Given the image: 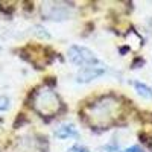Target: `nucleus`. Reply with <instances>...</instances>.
<instances>
[{
  "label": "nucleus",
  "instance_id": "nucleus-1",
  "mask_svg": "<svg viewBox=\"0 0 152 152\" xmlns=\"http://www.w3.org/2000/svg\"><path fill=\"white\" fill-rule=\"evenodd\" d=\"M119 102L114 97H102L100 100L94 102L90 108H88V117H90L91 123L104 126L108 125L117 114Z\"/></svg>",
  "mask_w": 152,
  "mask_h": 152
},
{
  "label": "nucleus",
  "instance_id": "nucleus-2",
  "mask_svg": "<svg viewBox=\"0 0 152 152\" xmlns=\"http://www.w3.org/2000/svg\"><path fill=\"white\" fill-rule=\"evenodd\" d=\"M34 108L43 116H53L61 110V100L53 90L43 88L34 96Z\"/></svg>",
  "mask_w": 152,
  "mask_h": 152
},
{
  "label": "nucleus",
  "instance_id": "nucleus-3",
  "mask_svg": "<svg viewBox=\"0 0 152 152\" xmlns=\"http://www.w3.org/2000/svg\"><path fill=\"white\" fill-rule=\"evenodd\" d=\"M41 14L47 20L62 21V20H69L75 14V8L64 2H46L41 6Z\"/></svg>",
  "mask_w": 152,
  "mask_h": 152
},
{
  "label": "nucleus",
  "instance_id": "nucleus-4",
  "mask_svg": "<svg viewBox=\"0 0 152 152\" xmlns=\"http://www.w3.org/2000/svg\"><path fill=\"white\" fill-rule=\"evenodd\" d=\"M67 56L70 59L72 64L78 66V67H96L99 64V59L97 56L91 52L90 49H87L84 46H78V44H73L70 46L69 52H67Z\"/></svg>",
  "mask_w": 152,
  "mask_h": 152
},
{
  "label": "nucleus",
  "instance_id": "nucleus-5",
  "mask_svg": "<svg viewBox=\"0 0 152 152\" xmlns=\"http://www.w3.org/2000/svg\"><path fill=\"white\" fill-rule=\"evenodd\" d=\"M104 73H105V69H102V67H84L76 73V82L88 84V82L97 79L99 76H102Z\"/></svg>",
  "mask_w": 152,
  "mask_h": 152
},
{
  "label": "nucleus",
  "instance_id": "nucleus-6",
  "mask_svg": "<svg viewBox=\"0 0 152 152\" xmlns=\"http://www.w3.org/2000/svg\"><path fill=\"white\" fill-rule=\"evenodd\" d=\"M55 137L58 138H78L79 137V132L78 129H76V126L73 123H64V125H61L59 128L55 129Z\"/></svg>",
  "mask_w": 152,
  "mask_h": 152
},
{
  "label": "nucleus",
  "instance_id": "nucleus-7",
  "mask_svg": "<svg viewBox=\"0 0 152 152\" xmlns=\"http://www.w3.org/2000/svg\"><path fill=\"white\" fill-rule=\"evenodd\" d=\"M134 88L138 96H142L143 99H152V88L148 87L146 84L140 82V81H135L134 82Z\"/></svg>",
  "mask_w": 152,
  "mask_h": 152
},
{
  "label": "nucleus",
  "instance_id": "nucleus-8",
  "mask_svg": "<svg viewBox=\"0 0 152 152\" xmlns=\"http://www.w3.org/2000/svg\"><path fill=\"white\" fill-rule=\"evenodd\" d=\"M34 29H35V34L40 37V38H50V35H49V34L46 32V29H43L41 26H35Z\"/></svg>",
  "mask_w": 152,
  "mask_h": 152
},
{
  "label": "nucleus",
  "instance_id": "nucleus-9",
  "mask_svg": "<svg viewBox=\"0 0 152 152\" xmlns=\"http://www.w3.org/2000/svg\"><path fill=\"white\" fill-rule=\"evenodd\" d=\"M67 152H90V149L85 148V146H82V145H75V146H72Z\"/></svg>",
  "mask_w": 152,
  "mask_h": 152
},
{
  "label": "nucleus",
  "instance_id": "nucleus-10",
  "mask_svg": "<svg viewBox=\"0 0 152 152\" xmlns=\"http://www.w3.org/2000/svg\"><path fill=\"white\" fill-rule=\"evenodd\" d=\"M9 108V99L5 96H0V111H5Z\"/></svg>",
  "mask_w": 152,
  "mask_h": 152
},
{
  "label": "nucleus",
  "instance_id": "nucleus-11",
  "mask_svg": "<svg viewBox=\"0 0 152 152\" xmlns=\"http://www.w3.org/2000/svg\"><path fill=\"white\" fill-rule=\"evenodd\" d=\"M100 151H102V152H120V149H119L116 145H114V143H110V145L104 146Z\"/></svg>",
  "mask_w": 152,
  "mask_h": 152
},
{
  "label": "nucleus",
  "instance_id": "nucleus-12",
  "mask_svg": "<svg viewBox=\"0 0 152 152\" xmlns=\"http://www.w3.org/2000/svg\"><path fill=\"white\" fill-rule=\"evenodd\" d=\"M120 152H145L138 145H134V146H131V148H126V149H123V151H120Z\"/></svg>",
  "mask_w": 152,
  "mask_h": 152
},
{
  "label": "nucleus",
  "instance_id": "nucleus-13",
  "mask_svg": "<svg viewBox=\"0 0 152 152\" xmlns=\"http://www.w3.org/2000/svg\"><path fill=\"white\" fill-rule=\"evenodd\" d=\"M151 145H152V143H151Z\"/></svg>",
  "mask_w": 152,
  "mask_h": 152
}]
</instances>
